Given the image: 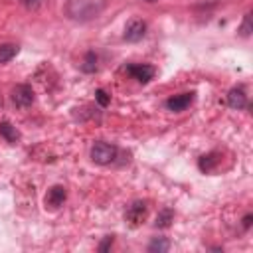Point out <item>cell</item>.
Returning a JSON list of instances; mask_svg holds the SVG:
<instances>
[{"label":"cell","instance_id":"obj_1","mask_svg":"<svg viewBox=\"0 0 253 253\" xmlns=\"http://www.w3.org/2000/svg\"><path fill=\"white\" fill-rule=\"evenodd\" d=\"M107 8V0H67L63 4V14L65 18L87 24L97 20Z\"/></svg>","mask_w":253,"mask_h":253},{"label":"cell","instance_id":"obj_2","mask_svg":"<svg viewBox=\"0 0 253 253\" xmlns=\"http://www.w3.org/2000/svg\"><path fill=\"white\" fill-rule=\"evenodd\" d=\"M91 160L99 166H107L111 162H115L117 158V147L111 145V143H105V141H97L93 147H91Z\"/></svg>","mask_w":253,"mask_h":253},{"label":"cell","instance_id":"obj_3","mask_svg":"<svg viewBox=\"0 0 253 253\" xmlns=\"http://www.w3.org/2000/svg\"><path fill=\"white\" fill-rule=\"evenodd\" d=\"M145 34H147V22L141 20V18H131L129 22H126V26H125L123 38L126 42L135 44V42H141L145 38Z\"/></svg>","mask_w":253,"mask_h":253},{"label":"cell","instance_id":"obj_4","mask_svg":"<svg viewBox=\"0 0 253 253\" xmlns=\"http://www.w3.org/2000/svg\"><path fill=\"white\" fill-rule=\"evenodd\" d=\"M34 99H36L34 89H32L30 85H26V83H20V85H16V87L12 89V103H14V107H18V109L30 107V105L34 103Z\"/></svg>","mask_w":253,"mask_h":253},{"label":"cell","instance_id":"obj_5","mask_svg":"<svg viewBox=\"0 0 253 253\" xmlns=\"http://www.w3.org/2000/svg\"><path fill=\"white\" fill-rule=\"evenodd\" d=\"M65 198H67V190H65V186L56 184V186H52V188L48 190L44 204H46V208H50V210H58V208L65 202Z\"/></svg>","mask_w":253,"mask_h":253},{"label":"cell","instance_id":"obj_6","mask_svg":"<svg viewBox=\"0 0 253 253\" xmlns=\"http://www.w3.org/2000/svg\"><path fill=\"white\" fill-rule=\"evenodd\" d=\"M194 99H196V93H194V91H190V93H180V95L170 97V99L166 101V107H168V111L180 113V111L188 109V107L194 103Z\"/></svg>","mask_w":253,"mask_h":253},{"label":"cell","instance_id":"obj_7","mask_svg":"<svg viewBox=\"0 0 253 253\" xmlns=\"http://www.w3.org/2000/svg\"><path fill=\"white\" fill-rule=\"evenodd\" d=\"M126 71H129L137 81L141 83H149L153 77H155V67L149 65V63H137V65H129L126 67Z\"/></svg>","mask_w":253,"mask_h":253},{"label":"cell","instance_id":"obj_8","mask_svg":"<svg viewBox=\"0 0 253 253\" xmlns=\"http://www.w3.org/2000/svg\"><path fill=\"white\" fill-rule=\"evenodd\" d=\"M147 212H149V208L145 202H135L129 206V210H126V220H129L133 225H137V223L147 220Z\"/></svg>","mask_w":253,"mask_h":253},{"label":"cell","instance_id":"obj_9","mask_svg":"<svg viewBox=\"0 0 253 253\" xmlns=\"http://www.w3.org/2000/svg\"><path fill=\"white\" fill-rule=\"evenodd\" d=\"M227 103H229V107L231 109H245L247 107V95H245V91L241 89V87H233V89H229V93H227Z\"/></svg>","mask_w":253,"mask_h":253},{"label":"cell","instance_id":"obj_10","mask_svg":"<svg viewBox=\"0 0 253 253\" xmlns=\"http://www.w3.org/2000/svg\"><path fill=\"white\" fill-rule=\"evenodd\" d=\"M0 137H2L6 143H10V145H16L20 141V131L12 123L4 121V123H0Z\"/></svg>","mask_w":253,"mask_h":253},{"label":"cell","instance_id":"obj_11","mask_svg":"<svg viewBox=\"0 0 253 253\" xmlns=\"http://www.w3.org/2000/svg\"><path fill=\"white\" fill-rule=\"evenodd\" d=\"M172 221H174V212H172L170 208H164V210H160V212H158L155 225H157V227H160V229H166V227H170V223H172Z\"/></svg>","mask_w":253,"mask_h":253},{"label":"cell","instance_id":"obj_12","mask_svg":"<svg viewBox=\"0 0 253 253\" xmlns=\"http://www.w3.org/2000/svg\"><path fill=\"white\" fill-rule=\"evenodd\" d=\"M16 54H18V46L16 44H0V65L8 63Z\"/></svg>","mask_w":253,"mask_h":253},{"label":"cell","instance_id":"obj_13","mask_svg":"<svg viewBox=\"0 0 253 253\" xmlns=\"http://www.w3.org/2000/svg\"><path fill=\"white\" fill-rule=\"evenodd\" d=\"M79 67H81V71H85V73H95V71H97V54H95V52H87V54L83 56V62L79 63Z\"/></svg>","mask_w":253,"mask_h":253},{"label":"cell","instance_id":"obj_14","mask_svg":"<svg viewBox=\"0 0 253 253\" xmlns=\"http://www.w3.org/2000/svg\"><path fill=\"white\" fill-rule=\"evenodd\" d=\"M218 162H220V155H218V153H210V155H206V157L200 158L198 166H200L202 172H212Z\"/></svg>","mask_w":253,"mask_h":253},{"label":"cell","instance_id":"obj_15","mask_svg":"<svg viewBox=\"0 0 253 253\" xmlns=\"http://www.w3.org/2000/svg\"><path fill=\"white\" fill-rule=\"evenodd\" d=\"M170 249V241L166 237H155L151 243H149V251L151 253H164Z\"/></svg>","mask_w":253,"mask_h":253},{"label":"cell","instance_id":"obj_16","mask_svg":"<svg viewBox=\"0 0 253 253\" xmlns=\"http://www.w3.org/2000/svg\"><path fill=\"white\" fill-rule=\"evenodd\" d=\"M239 36L241 38H249L251 36V32H253V22H251V14H245V18H243V24L239 26Z\"/></svg>","mask_w":253,"mask_h":253},{"label":"cell","instance_id":"obj_17","mask_svg":"<svg viewBox=\"0 0 253 253\" xmlns=\"http://www.w3.org/2000/svg\"><path fill=\"white\" fill-rule=\"evenodd\" d=\"M95 101H97L101 107H107V105L111 103V97H109L103 89H97V91H95Z\"/></svg>","mask_w":253,"mask_h":253},{"label":"cell","instance_id":"obj_18","mask_svg":"<svg viewBox=\"0 0 253 253\" xmlns=\"http://www.w3.org/2000/svg\"><path fill=\"white\" fill-rule=\"evenodd\" d=\"M111 243H113V235H107V237H105V241L99 245V251H107Z\"/></svg>","mask_w":253,"mask_h":253},{"label":"cell","instance_id":"obj_19","mask_svg":"<svg viewBox=\"0 0 253 253\" xmlns=\"http://www.w3.org/2000/svg\"><path fill=\"white\" fill-rule=\"evenodd\" d=\"M251 220H253L251 216H245V218H243V227H245V229H249V225H251Z\"/></svg>","mask_w":253,"mask_h":253},{"label":"cell","instance_id":"obj_20","mask_svg":"<svg viewBox=\"0 0 253 253\" xmlns=\"http://www.w3.org/2000/svg\"><path fill=\"white\" fill-rule=\"evenodd\" d=\"M147 2H155V0H147Z\"/></svg>","mask_w":253,"mask_h":253}]
</instances>
